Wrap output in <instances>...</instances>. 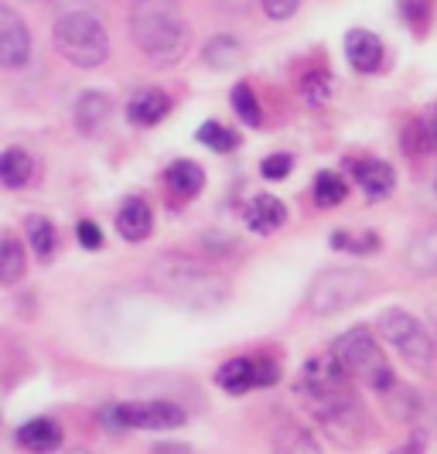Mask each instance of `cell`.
Wrapping results in <instances>:
<instances>
[{"mask_svg":"<svg viewBox=\"0 0 437 454\" xmlns=\"http://www.w3.org/2000/svg\"><path fill=\"white\" fill-rule=\"evenodd\" d=\"M274 454H322L315 437L300 427H284L274 441Z\"/></svg>","mask_w":437,"mask_h":454,"instance_id":"obj_26","label":"cell"},{"mask_svg":"<svg viewBox=\"0 0 437 454\" xmlns=\"http://www.w3.org/2000/svg\"><path fill=\"white\" fill-rule=\"evenodd\" d=\"M35 175V160L27 158V151L21 147H7L0 151V184L7 188H24Z\"/></svg>","mask_w":437,"mask_h":454,"instance_id":"obj_18","label":"cell"},{"mask_svg":"<svg viewBox=\"0 0 437 454\" xmlns=\"http://www.w3.org/2000/svg\"><path fill=\"white\" fill-rule=\"evenodd\" d=\"M239 62H243V45L230 35H219L206 45V66L226 72V68L239 66Z\"/></svg>","mask_w":437,"mask_h":454,"instance_id":"obj_21","label":"cell"},{"mask_svg":"<svg viewBox=\"0 0 437 454\" xmlns=\"http://www.w3.org/2000/svg\"><path fill=\"white\" fill-rule=\"evenodd\" d=\"M332 359L346 369L348 380L366 383V387L376 389V393H390V389L396 387V376H393V369H390V363H386V356H383V348H379V341H376V335H372L369 328H363V325L348 328L342 339H335Z\"/></svg>","mask_w":437,"mask_h":454,"instance_id":"obj_5","label":"cell"},{"mask_svg":"<svg viewBox=\"0 0 437 454\" xmlns=\"http://www.w3.org/2000/svg\"><path fill=\"white\" fill-rule=\"evenodd\" d=\"M27 270V256H24V247L14 239V236H0V284H18Z\"/></svg>","mask_w":437,"mask_h":454,"instance_id":"obj_20","label":"cell"},{"mask_svg":"<svg viewBox=\"0 0 437 454\" xmlns=\"http://www.w3.org/2000/svg\"><path fill=\"white\" fill-rule=\"evenodd\" d=\"M332 247L335 250H346V253H376L379 250V236L376 232H348V229H339L332 232Z\"/></svg>","mask_w":437,"mask_h":454,"instance_id":"obj_27","label":"cell"},{"mask_svg":"<svg viewBox=\"0 0 437 454\" xmlns=\"http://www.w3.org/2000/svg\"><path fill=\"white\" fill-rule=\"evenodd\" d=\"M352 175H355V182H359V188L366 192L369 199L390 195L393 184H396V171H393L386 160H359L352 168Z\"/></svg>","mask_w":437,"mask_h":454,"instance_id":"obj_16","label":"cell"},{"mask_svg":"<svg viewBox=\"0 0 437 454\" xmlns=\"http://www.w3.org/2000/svg\"><path fill=\"white\" fill-rule=\"evenodd\" d=\"M431 11V0H400V14L410 24H420Z\"/></svg>","mask_w":437,"mask_h":454,"instance_id":"obj_34","label":"cell"},{"mask_svg":"<svg viewBox=\"0 0 437 454\" xmlns=\"http://www.w3.org/2000/svg\"><path fill=\"white\" fill-rule=\"evenodd\" d=\"M232 110H236V116H239L246 127H260V120H263L260 103H256L254 90H250L246 82H239V86L232 90Z\"/></svg>","mask_w":437,"mask_h":454,"instance_id":"obj_28","label":"cell"},{"mask_svg":"<svg viewBox=\"0 0 437 454\" xmlns=\"http://www.w3.org/2000/svg\"><path fill=\"white\" fill-rule=\"evenodd\" d=\"M379 335L390 341L393 348L403 356V363L437 376V345L431 339V332L424 328V321L414 318L403 308H390L379 318Z\"/></svg>","mask_w":437,"mask_h":454,"instance_id":"obj_6","label":"cell"},{"mask_svg":"<svg viewBox=\"0 0 437 454\" xmlns=\"http://www.w3.org/2000/svg\"><path fill=\"white\" fill-rule=\"evenodd\" d=\"M300 99L308 103V106H328V99H332V75L324 72V68H311V72H304L300 75Z\"/></svg>","mask_w":437,"mask_h":454,"instance_id":"obj_22","label":"cell"},{"mask_svg":"<svg viewBox=\"0 0 437 454\" xmlns=\"http://www.w3.org/2000/svg\"><path fill=\"white\" fill-rule=\"evenodd\" d=\"M348 195V184L342 175H335V171H322L318 178H315V202L322 205V208H335V205H342Z\"/></svg>","mask_w":437,"mask_h":454,"instance_id":"obj_25","label":"cell"},{"mask_svg":"<svg viewBox=\"0 0 437 454\" xmlns=\"http://www.w3.org/2000/svg\"><path fill=\"white\" fill-rule=\"evenodd\" d=\"M31 59V31L11 7L0 4V66L21 68Z\"/></svg>","mask_w":437,"mask_h":454,"instance_id":"obj_9","label":"cell"},{"mask_svg":"<svg viewBox=\"0 0 437 454\" xmlns=\"http://www.w3.org/2000/svg\"><path fill=\"white\" fill-rule=\"evenodd\" d=\"M291 168H294L291 154H270V158L260 164V175H263L267 182H280V178L291 175Z\"/></svg>","mask_w":437,"mask_h":454,"instance_id":"obj_31","label":"cell"},{"mask_svg":"<svg viewBox=\"0 0 437 454\" xmlns=\"http://www.w3.org/2000/svg\"><path fill=\"white\" fill-rule=\"evenodd\" d=\"M300 393L308 396L311 413L318 420L328 437H335L339 444H355V437L366 431V417H363V403L352 389V380L346 369L335 363L332 356H315L304 363L300 372Z\"/></svg>","mask_w":437,"mask_h":454,"instance_id":"obj_1","label":"cell"},{"mask_svg":"<svg viewBox=\"0 0 437 454\" xmlns=\"http://www.w3.org/2000/svg\"><path fill=\"white\" fill-rule=\"evenodd\" d=\"M151 284L171 304L188 308V311H219L230 301L226 277L206 267L195 256H178V253L158 256L151 267Z\"/></svg>","mask_w":437,"mask_h":454,"instance_id":"obj_2","label":"cell"},{"mask_svg":"<svg viewBox=\"0 0 437 454\" xmlns=\"http://www.w3.org/2000/svg\"><path fill=\"white\" fill-rule=\"evenodd\" d=\"M18 444L31 454H51L62 444V427L55 420H48V417H35L18 431Z\"/></svg>","mask_w":437,"mask_h":454,"instance_id":"obj_15","label":"cell"},{"mask_svg":"<svg viewBox=\"0 0 437 454\" xmlns=\"http://www.w3.org/2000/svg\"><path fill=\"white\" fill-rule=\"evenodd\" d=\"M215 387L232 396H243L246 389H254V359H230L219 365L215 372Z\"/></svg>","mask_w":437,"mask_h":454,"instance_id":"obj_19","label":"cell"},{"mask_svg":"<svg viewBox=\"0 0 437 454\" xmlns=\"http://www.w3.org/2000/svg\"><path fill=\"white\" fill-rule=\"evenodd\" d=\"M427 147H431V134H427V127H424V123H410V127H407V134H403V151H407L410 158H420Z\"/></svg>","mask_w":437,"mask_h":454,"instance_id":"obj_30","label":"cell"},{"mask_svg":"<svg viewBox=\"0 0 437 454\" xmlns=\"http://www.w3.org/2000/svg\"><path fill=\"white\" fill-rule=\"evenodd\" d=\"M427 134H431V147H437V114L431 120V127H427Z\"/></svg>","mask_w":437,"mask_h":454,"instance_id":"obj_37","label":"cell"},{"mask_svg":"<svg viewBox=\"0 0 437 454\" xmlns=\"http://www.w3.org/2000/svg\"><path fill=\"white\" fill-rule=\"evenodd\" d=\"M164 182H168V188H171L175 195L195 199V195L202 192V184H206V171H202L199 164H191V160H175V164L164 171Z\"/></svg>","mask_w":437,"mask_h":454,"instance_id":"obj_17","label":"cell"},{"mask_svg":"<svg viewBox=\"0 0 437 454\" xmlns=\"http://www.w3.org/2000/svg\"><path fill=\"white\" fill-rule=\"evenodd\" d=\"M99 420L113 431L134 427V431H178L188 413L168 400H144V403H113L99 410Z\"/></svg>","mask_w":437,"mask_h":454,"instance_id":"obj_8","label":"cell"},{"mask_svg":"<svg viewBox=\"0 0 437 454\" xmlns=\"http://www.w3.org/2000/svg\"><path fill=\"white\" fill-rule=\"evenodd\" d=\"M277 380H280V369H277V363H270V359H254V387L270 389Z\"/></svg>","mask_w":437,"mask_h":454,"instance_id":"obj_33","label":"cell"},{"mask_svg":"<svg viewBox=\"0 0 437 454\" xmlns=\"http://www.w3.org/2000/svg\"><path fill=\"white\" fill-rule=\"evenodd\" d=\"M243 219H246V226L254 229V232L267 236V232H277V229L287 223V208H284V202L274 199V195H254V199L246 202Z\"/></svg>","mask_w":437,"mask_h":454,"instance_id":"obj_14","label":"cell"},{"mask_svg":"<svg viewBox=\"0 0 437 454\" xmlns=\"http://www.w3.org/2000/svg\"><path fill=\"white\" fill-rule=\"evenodd\" d=\"M130 38L137 51L154 66L182 62L191 31L182 18V0H134L130 4Z\"/></svg>","mask_w":437,"mask_h":454,"instance_id":"obj_3","label":"cell"},{"mask_svg":"<svg viewBox=\"0 0 437 454\" xmlns=\"http://www.w3.org/2000/svg\"><path fill=\"white\" fill-rule=\"evenodd\" d=\"M51 42L59 55L75 68H99L110 59V35L106 24L92 11H69L51 27Z\"/></svg>","mask_w":437,"mask_h":454,"instance_id":"obj_4","label":"cell"},{"mask_svg":"<svg viewBox=\"0 0 437 454\" xmlns=\"http://www.w3.org/2000/svg\"><path fill=\"white\" fill-rule=\"evenodd\" d=\"M110 116H113V99L106 92H82L79 96V103H75V127H79V134H103Z\"/></svg>","mask_w":437,"mask_h":454,"instance_id":"obj_12","label":"cell"},{"mask_svg":"<svg viewBox=\"0 0 437 454\" xmlns=\"http://www.w3.org/2000/svg\"><path fill=\"white\" fill-rule=\"evenodd\" d=\"M168 114H171V96L164 90H154V86L137 90L130 96V103H127V120L134 127H154Z\"/></svg>","mask_w":437,"mask_h":454,"instance_id":"obj_10","label":"cell"},{"mask_svg":"<svg viewBox=\"0 0 437 454\" xmlns=\"http://www.w3.org/2000/svg\"><path fill=\"white\" fill-rule=\"evenodd\" d=\"M407 260L417 273H437V229H427L424 236H417Z\"/></svg>","mask_w":437,"mask_h":454,"instance_id":"obj_24","label":"cell"},{"mask_svg":"<svg viewBox=\"0 0 437 454\" xmlns=\"http://www.w3.org/2000/svg\"><path fill=\"white\" fill-rule=\"evenodd\" d=\"M263 4V14L270 18V21H287V18H294L300 7V0H260Z\"/></svg>","mask_w":437,"mask_h":454,"instance_id":"obj_32","label":"cell"},{"mask_svg":"<svg viewBox=\"0 0 437 454\" xmlns=\"http://www.w3.org/2000/svg\"><path fill=\"white\" fill-rule=\"evenodd\" d=\"M346 55L355 72H376V68L383 66L386 48L379 42V35H372L366 27H352L346 35Z\"/></svg>","mask_w":437,"mask_h":454,"instance_id":"obj_11","label":"cell"},{"mask_svg":"<svg viewBox=\"0 0 437 454\" xmlns=\"http://www.w3.org/2000/svg\"><path fill=\"white\" fill-rule=\"evenodd\" d=\"M199 140L206 147H212V151H219V154H226V151H232L239 144V137L232 134V130H226L222 123H215V120H208V123L199 127Z\"/></svg>","mask_w":437,"mask_h":454,"instance_id":"obj_29","label":"cell"},{"mask_svg":"<svg viewBox=\"0 0 437 454\" xmlns=\"http://www.w3.org/2000/svg\"><path fill=\"white\" fill-rule=\"evenodd\" d=\"M434 192H437V182H434Z\"/></svg>","mask_w":437,"mask_h":454,"instance_id":"obj_39","label":"cell"},{"mask_svg":"<svg viewBox=\"0 0 437 454\" xmlns=\"http://www.w3.org/2000/svg\"><path fill=\"white\" fill-rule=\"evenodd\" d=\"M75 236H79V243H82L86 250H99V247H103V232H99L96 223H79Z\"/></svg>","mask_w":437,"mask_h":454,"instance_id":"obj_35","label":"cell"},{"mask_svg":"<svg viewBox=\"0 0 437 454\" xmlns=\"http://www.w3.org/2000/svg\"><path fill=\"white\" fill-rule=\"evenodd\" d=\"M372 287V277L355 267L342 270H324L315 277V284L308 287V308L315 315H339L352 304H359Z\"/></svg>","mask_w":437,"mask_h":454,"instance_id":"obj_7","label":"cell"},{"mask_svg":"<svg viewBox=\"0 0 437 454\" xmlns=\"http://www.w3.org/2000/svg\"><path fill=\"white\" fill-rule=\"evenodd\" d=\"M219 7H222L226 14H243V11L254 7V0H219Z\"/></svg>","mask_w":437,"mask_h":454,"instance_id":"obj_36","label":"cell"},{"mask_svg":"<svg viewBox=\"0 0 437 454\" xmlns=\"http://www.w3.org/2000/svg\"><path fill=\"white\" fill-rule=\"evenodd\" d=\"M154 229V215H151V205L144 199H127L116 212V232L127 239V243H140L147 239Z\"/></svg>","mask_w":437,"mask_h":454,"instance_id":"obj_13","label":"cell"},{"mask_svg":"<svg viewBox=\"0 0 437 454\" xmlns=\"http://www.w3.org/2000/svg\"><path fill=\"white\" fill-rule=\"evenodd\" d=\"M24 229H27L31 250L38 253V260H48V256L55 253V247H59V232H55V226H51L48 219H42V215H31V219L24 223Z\"/></svg>","mask_w":437,"mask_h":454,"instance_id":"obj_23","label":"cell"},{"mask_svg":"<svg viewBox=\"0 0 437 454\" xmlns=\"http://www.w3.org/2000/svg\"><path fill=\"white\" fill-rule=\"evenodd\" d=\"M31 4H35V0H31Z\"/></svg>","mask_w":437,"mask_h":454,"instance_id":"obj_40","label":"cell"},{"mask_svg":"<svg viewBox=\"0 0 437 454\" xmlns=\"http://www.w3.org/2000/svg\"><path fill=\"white\" fill-rule=\"evenodd\" d=\"M69 454H90L86 448H75V451H69Z\"/></svg>","mask_w":437,"mask_h":454,"instance_id":"obj_38","label":"cell"}]
</instances>
